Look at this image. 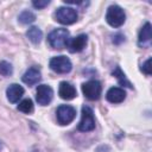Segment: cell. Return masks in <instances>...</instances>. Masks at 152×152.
Returning a JSON list of instances; mask_svg holds the SVG:
<instances>
[{
	"instance_id": "cell-11",
	"label": "cell",
	"mask_w": 152,
	"mask_h": 152,
	"mask_svg": "<svg viewBox=\"0 0 152 152\" xmlns=\"http://www.w3.org/2000/svg\"><path fill=\"white\" fill-rule=\"evenodd\" d=\"M58 94H59V96H61L63 100H66V101L75 99L76 95H77L75 87H74L71 83L66 82V81H63V82L59 83V87H58Z\"/></svg>"
},
{
	"instance_id": "cell-2",
	"label": "cell",
	"mask_w": 152,
	"mask_h": 152,
	"mask_svg": "<svg viewBox=\"0 0 152 152\" xmlns=\"http://www.w3.org/2000/svg\"><path fill=\"white\" fill-rule=\"evenodd\" d=\"M106 20L112 27H120L126 21V14L120 6L112 5L107 10Z\"/></svg>"
},
{
	"instance_id": "cell-9",
	"label": "cell",
	"mask_w": 152,
	"mask_h": 152,
	"mask_svg": "<svg viewBox=\"0 0 152 152\" xmlns=\"http://www.w3.org/2000/svg\"><path fill=\"white\" fill-rule=\"evenodd\" d=\"M87 42H88L87 34H78V36L69 39L66 46H68L70 52H80L86 48Z\"/></svg>"
},
{
	"instance_id": "cell-5",
	"label": "cell",
	"mask_w": 152,
	"mask_h": 152,
	"mask_svg": "<svg viewBox=\"0 0 152 152\" xmlns=\"http://www.w3.org/2000/svg\"><path fill=\"white\" fill-rule=\"evenodd\" d=\"M82 91L88 100L95 101V100L100 99L101 93H102V87H101V83L99 81L90 80V81L82 84Z\"/></svg>"
},
{
	"instance_id": "cell-3",
	"label": "cell",
	"mask_w": 152,
	"mask_h": 152,
	"mask_svg": "<svg viewBox=\"0 0 152 152\" xmlns=\"http://www.w3.org/2000/svg\"><path fill=\"white\" fill-rule=\"evenodd\" d=\"M77 128L81 132H90L95 128L94 112L90 107H88V106L82 107V116H81V121H80Z\"/></svg>"
},
{
	"instance_id": "cell-22",
	"label": "cell",
	"mask_w": 152,
	"mask_h": 152,
	"mask_svg": "<svg viewBox=\"0 0 152 152\" xmlns=\"http://www.w3.org/2000/svg\"><path fill=\"white\" fill-rule=\"evenodd\" d=\"M114 37H115V38L113 39V42H114L115 44H119V43H121V42L125 40V37H124L121 33H118V34H115Z\"/></svg>"
},
{
	"instance_id": "cell-14",
	"label": "cell",
	"mask_w": 152,
	"mask_h": 152,
	"mask_svg": "<svg viewBox=\"0 0 152 152\" xmlns=\"http://www.w3.org/2000/svg\"><path fill=\"white\" fill-rule=\"evenodd\" d=\"M151 24L147 21L145 23V25L141 27L140 32H139V37H138V43L140 46H146L147 44H150L151 42Z\"/></svg>"
},
{
	"instance_id": "cell-13",
	"label": "cell",
	"mask_w": 152,
	"mask_h": 152,
	"mask_svg": "<svg viewBox=\"0 0 152 152\" xmlns=\"http://www.w3.org/2000/svg\"><path fill=\"white\" fill-rule=\"evenodd\" d=\"M6 95H7V99L10 102L12 103H15L18 102L21 96L24 95V88L17 83H12L7 89H6Z\"/></svg>"
},
{
	"instance_id": "cell-6",
	"label": "cell",
	"mask_w": 152,
	"mask_h": 152,
	"mask_svg": "<svg viewBox=\"0 0 152 152\" xmlns=\"http://www.w3.org/2000/svg\"><path fill=\"white\" fill-rule=\"evenodd\" d=\"M50 68L57 74H66L71 70L72 64L66 56H56L50 59Z\"/></svg>"
},
{
	"instance_id": "cell-15",
	"label": "cell",
	"mask_w": 152,
	"mask_h": 152,
	"mask_svg": "<svg viewBox=\"0 0 152 152\" xmlns=\"http://www.w3.org/2000/svg\"><path fill=\"white\" fill-rule=\"evenodd\" d=\"M26 36L30 39V42H32L33 44H39L40 40H42V38H43V32L37 26H32L26 32Z\"/></svg>"
},
{
	"instance_id": "cell-16",
	"label": "cell",
	"mask_w": 152,
	"mask_h": 152,
	"mask_svg": "<svg viewBox=\"0 0 152 152\" xmlns=\"http://www.w3.org/2000/svg\"><path fill=\"white\" fill-rule=\"evenodd\" d=\"M112 74H113V76H115V78L118 80V82H119L121 86H124V87H128V88H133L132 83L127 80L126 75H125L124 71L120 69V66H115V69L113 70Z\"/></svg>"
},
{
	"instance_id": "cell-10",
	"label": "cell",
	"mask_w": 152,
	"mask_h": 152,
	"mask_svg": "<svg viewBox=\"0 0 152 152\" xmlns=\"http://www.w3.org/2000/svg\"><path fill=\"white\" fill-rule=\"evenodd\" d=\"M40 78H42L40 70L37 66H31L25 71V74L23 75L21 80L27 86H34L40 81Z\"/></svg>"
},
{
	"instance_id": "cell-4",
	"label": "cell",
	"mask_w": 152,
	"mask_h": 152,
	"mask_svg": "<svg viewBox=\"0 0 152 152\" xmlns=\"http://www.w3.org/2000/svg\"><path fill=\"white\" fill-rule=\"evenodd\" d=\"M77 12L76 10H74L72 7H59L57 8V11L55 12V18L58 23L63 24V25H70L74 24L77 20Z\"/></svg>"
},
{
	"instance_id": "cell-7",
	"label": "cell",
	"mask_w": 152,
	"mask_h": 152,
	"mask_svg": "<svg viewBox=\"0 0 152 152\" xmlns=\"http://www.w3.org/2000/svg\"><path fill=\"white\" fill-rule=\"evenodd\" d=\"M56 116L59 125H68L75 119L76 109L70 104H61L56 110Z\"/></svg>"
},
{
	"instance_id": "cell-20",
	"label": "cell",
	"mask_w": 152,
	"mask_h": 152,
	"mask_svg": "<svg viewBox=\"0 0 152 152\" xmlns=\"http://www.w3.org/2000/svg\"><path fill=\"white\" fill-rule=\"evenodd\" d=\"M141 71L146 75H151V58H148L142 65H141Z\"/></svg>"
},
{
	"instance_id": "cell-18",
	"label": "cell",
	"mask_w": 152,
	"mask_h": 152,
	"mask_svg": "<svg viewBox=\"0 0 152 152\" xmlns=\"http://www.w3.org/2000/svg\"><path fill=\"white\" fill-rule=\"evenodd\" d=\"M19 21L21 24H31L36 20V15L31 12V11H24L19 14Z\"/></svg>"
},
{
	"instance_id": "cell-19",
	"label": "cell",
	"mask_w": 152,
	"mask_h": 152,
	"mask_svg": "<svg viewBox=\"0 0 152 152\" xmlns=\"http://www.w3.org/2000/svg\"><path fill=\"white\" fill-rule=\"evenodd\" d=\"M12 72H13L12 64L8 63V62H6V61H1L0 62V75L7 77V76H11Z\"/></svg>"
},
{
	"instance_id": "cell-21",
	"label": "cell",
	"mask_w": 152,
	"mask_h": 152,
	"mask_svg": "<svg viewBox=\"0 0 152 152\" xmlns=\"http://www.w3.org/2000/svg\"><path fill=\"white\" fill-rule=\"evenodd\" d=\"M50 4V1L49 0H43V1H33L32 2V5H33V7H36V8H43V7H45V6H48Z\"/></svg>"
},
{
	"instance_id": "cell-8",
	"label": "cell",
	"mask_w": 152,
	"mask_h": 152,
	"mask_svg": "<svg viewBox=\"0 0 152 152\" xmlns=\"http://www.w3.org/2000/svg\"><path fill=\"white\" fill-rule=\"evenodd\" d=\"M53 97V90L50 86L48 84H40L37 88L36 91V100L39 104L42 106H46L52 101Z\"/></svg>"
},
{
	"instance_id": "cell-1",
	"label": "cell",
	"mask_w": 152,
	"mask_h": 152,
	"mask_svg": "<svg viewBox=\"0 0 152 152\" xmlns=\"http://www.w3.org/2000/svg\"><path fill=\"white\" fill-rule=\"evenodd\" d=\"M70 39V33L66 28H56L50 32L48 36V42L51 48L53 49H63L68 45V42Z\"/></svg>"
},
{
	"instance_id": "cell-12",
	"label": "cell",
	"mask_w": 152,
	"mask_h": 152,
	"mask_svg": "<svg viewBox=\"0 0 152 152\" xmlns=\"http://www.w3.org/2000/svg\"><path fill=\"white\" fill-rule=\"evenodd\" d=\"M106 99L110 102V103H120L126 99V91L122 88L119 87H112L107 94H106Z\"/></svg>"
},
{
	"instance_id": "cell-17",
	"label": "cell",
	"mask_w": 152,
	"mask_h": 152,
	"mask_svg": "<svg viewBox=\"0 0 152 152\" xmlns=\"http://www.w3.org/2000/svg\"><path fill=\"white\" fill-rule=\"evenodd\" d=\"M33 102L31 99H25L18 104V110L25 113V114H31L33 112Z\"/></svg>"
}]
</instances>
